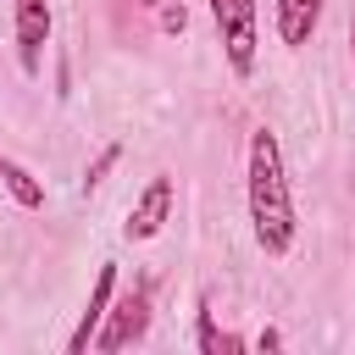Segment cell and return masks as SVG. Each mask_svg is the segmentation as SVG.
<instances>
[{"instance_id": "6", "label": "cell", "mask_w": 355, "mask_h": 355, "mask_svg": "<svg viewBox=\"0 0 355 355\" xmlns=\"http://www.w3.org/2000/svg\"><path fill=\"white\" fill-rule=\"evenodd\" d=\"M111 294H116V261H100L94 288H89V300H83V311H78V327L67 333V355H89V349H94V333H100V322H105V311H111Z\"/></svg>"}, {"instance_id": "7", "label": "cell", "mask_w": 355, "mask_h": 355, "mask_svg": "<svg viewBox=\"0 0 355 355\" xmlns=\"http://www.w3.org/2000/svg\"><path fill=\"white\" fill-rule=\"evenodd\" d=\"M272 17H277V39L288 50H305L311 33H316V22H322V0H277Z\"/></svg>"}, {"instance_id": "14", "label": "cell", "mask_w": 355, "mask_h": 355, "mask_svg": "<svg viewBox=\"0 0 355 355\" xmlns=\"http://www.w3.org/2000/svg\"><path fill=\"white\" fill-rule=\"evenodd\" d=\"M139 6H150V11H155V6H161V0H139Z\"/></svg>"}, {"instance_id": "11", "label": "cell", "mask_w": 355, "mask_h": 355, "mask_svg": "<svg viewBox=\"0 0 355 355\" xmlns=\"http://www.w3.org/2000/svg\"><path fill=\"white\" fill-rule=\"evenodd\" d=\"M183 22H189V11H183V6H166V11H161V28H166V33H178Z\"/></svg>"}, {"instance_id": "9", "label": "cell", "mask_w": 355, "mask_h": 355, "mask_svg": "<svg viewBox=\"0 0 355 355\" xmlns=\"http://www.w3.org/2000/svg\"><path fill=\"white\" fill-rule=\"evenodd\" d=\"M0 183H6V194L22 205V211H44V183L22 166V161H11V155H0Z\"/></svg>"}, {"instance_id": "8", "label": "cell", "mask_w": 355, "mask_h": 355, "mask_svg": "<svg viewBox=\"0 0 355 355\" xmlns=\"http://www.w3.org/2000/svg\"><path fill=\"white\" fill-rule=\"evenodd\" d=\"M194 344H200V355H239V349H244L239 333H216V322H211V300H205V294L194 300Z\"/></svg>"}, {"instance_id": "10", "label": "cell", "mask_w": 355, "mask_h": 355, "mask_svg": "<svg viewBox=\"0 0 355 355\" xmlns=\"http://www.w3.org/2000/svg\"><path fill=\"white\" fill-rule=\"evenodd\" d=\"M116 161H122V144H105V150H100V161H94V166H83V194H89V189H100V183H105V172H111Z\"/></svg>"}, {"instance_id": "13", "label": "cell", "mask_w": 355, "mask_h": 355, "mask_svg": "<svg viewBox=\"0 0 355 355\" xmlns=\"http://www.w3.org/2000/svg\"><path fill=\"white\" fill-rule=\"evenodd\" d=\"M349 61H355V22H349Z\"/></svg>"}, {"instance_id": "2", "label": "cell", "mask_w": 355, "mask_h": 355, "mask_svg": "<svg viewBox=\"0 0 355 355\" xmlns=\"http://www.w3.org/2000/svg\"><path fill=\"white\" fill-rule=\"evenodd\" d=\"M211 22H216L227 67L239 78H250L255 55H261V0H211Z\"/></svg>"}, {"instance_id": "4", "label": "cell", "mask_w": 355, "mask_h": 355, "mask_svg": "<svg viewBox=\"0 0 355 355\" xmlns=\"http://www.w3.org/2000/svg\"><path fill=\"white\" fill-rule=\"evenodd\" d=\"M50 0H11V39H17V67L28 78L44 72V44H50Z\"/></svg>"}, {"instance_id": "5", "label": "cell", "mask_w": 355, "mask_h": 355, "mask_svg": "<svg viewBox=\"0 0 355 355\" xmlns=\"http://www.w3.org/2000/svg\"><path fill=\"white\" fill-rule=\"evenodd\" d=\"M172 200H178V189H172V178L166 172H155L144 189H139V200L128 205V222H122V239H133V244H144V239H155L161 227H166V216H172Z\"/></svg>"}, {"instance_id": "3", "label": "cell", "mask_w": 355, "mask_h": 355, "mask_svg": "<svg viewBox=\"0 0 355 355\" xmlns=\"http://www.w3.org/2000/svg\"><path fill=\"white\" fill-rule=\"evenodd\" d=\"M150 311H155V288H150V277H139L133 288H122V294H111V311H105V322H100V333H94V349H128V344H139L144 333H150Z\"/></svg>"}, {"instance_id": "1", "label": "cell", "mask_w": 355, "mask_h": 355, "mask_svg": "<svg viewBox=\"0 0 355 355\" xmlns=\"http://www.w3.org/2000/svg\"><path fill=\"white\" fill-rule=\"evenodd\" d=\"M244 205H250V233L261 244V255H288L294 250V194H288V166H283V144L272 128L250 133V155H244Z\"/></svg>"}, {"instance_id": "12", "label": "cell", "mask_w": 355, "mask_h": 355, "mask_svg": "<svg viewBox=\"0 0 355 355\" xmlns=\"http://www.w3.org/2000/svg\"><path fill=\"white\" fill-rule=\"evenodd\" d=\"M255 349H261V355H266V349H283V333H277V327H261V333H255Z\"/></svg>"}]
</instances>
